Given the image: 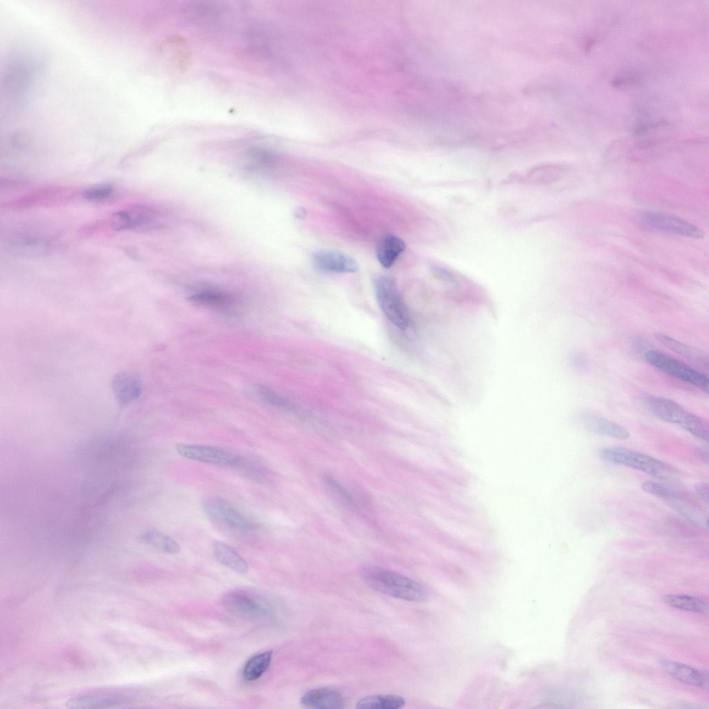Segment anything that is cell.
<instances>
[{"label": "cell", "instance_id": "ffe728a7", "mask_svg": "<svg viewBox=\"0 0 709 709\" xmlns=\"http://www.w3.org/2000/svg\"><path fill=\"white\" fill-rule=\"evenodd\" d=\"M189 298L195 303L216 308H227L235 303L234 298L228 293L215 289L194 292Z\"/></svg>", "mask_w": 709, "mask_h": 709}, {"label": "cell", "instance_id": "cb8c5ba5", "mask_svg": "<svg viewBox=\"0 0 709 709\" xmlns=\"http://www.w3.org/2000/svg\"><path fill=\"white\" fill-rule=\"evenodd\" d=\"M271 658V651H267L251 658L244 667V678L249 681L260 678L269 667Z\"/></svg>", "mask_w": 709, "mask_h": 709}, {"label": "cell", "instance_id": "9c48e42d", "mask_svg": "<svg viewBox=\"0 0 709 709\" xmlns=\"http://www.w3.org/2000/svg\"><path fill=\"white\" fill-rule=\"evenodd\" d=\"M224 607L234 615L249 620L265 618L266 608L251 598L240 593H227L222 598Z\"/></svg>", "mask_w": 709, "mask_h": 709}, {"label": "cell", "instance_id": "44dd1931", "mask_svg": "<svg viewBox=\"0 0 709 709\" xmlns=\"http://www.w3.org/2000/svg\"><path fill=\"white\" fill-rule=\"evenodd\" d=\"M405 705L403 697L393 694H378L364 697L356 703L358 709H399Z\"/></svg>", "mask_w": 709, "mask_h": 709}, {"label": "cell", "instance_id": "5bb4252c", "mask_svg": "<svg viewBox=\"0 0 709 709\" xmlns=\"http://www.w3.org/2000/svg\"><path fill=\"white\" fill-rule=\"evenodd\" d=\"M111 387L115 398L123 405L136 400L142 391L141 379L130 372L116 374L112 379Z\"/></svg>", "mask_w": 709, "mask_h": 709}, {"label": "cell", "instance_id": "2e32d148", "mask_svg": "<svg viewBox=\"0 0 709 709\" xmlns=\"http://www.w3.org/2000/svg\"><path fill=\"white\" fill-rule=\"evenodd\" d=\"M661 666L667 674L679 682L697 688L708 687V676L692 667L669 660H663Z\"/></svg>", "mask_w": 709, "mask_h": 709}, {"label": "cell", "instance_id": "d6986e66", "mask_svg": "<svg viewBox=\"0 0 709 709\" xmlns=\"http://www.w3.org/2000/svg\"><path fill=\"white\" fill-rule=\"evenodd\" d=\"M213 548L215 556L223 565L240 574L248 571L246 562L230 546L216 541Z\"/></svg>", "mask_w": 709, "mask_h": 709}, {"label": "cell", "instance_id": "e0dca14e", "mask_svg": "<svg viewBox=\"0 0 709 709\" xmlns=\"http://www.w3.org/2000/svg\"><path fill=\"white\" fill-rule=\"evenodd\" d=\"M405 243L401 238L395 235L386 234L380 239L377 244V259L382 266L389 268L405 250Z\"/></svg>", "mask_w": 709, "mask_h": 709}, {"label": "cell", "instance_id": "ac0fdd59", "mask_svg": "<svg viewBox=\"0 0 709 709\" xmlns=\"http://www.w3.org/2000/svg\"><path fill=\"white\" fill-rule=\"evenodd\" d=\"M656 339L665 347L670 349L674 352L684 357L689 360L699 364L702 367L708 368V355L702 350L685 344L671 336L663 334H657Z\"/></svg>", "mask_w": 709, "mask_h": 709}, {"label": "cell", "instance_id": "9a60e30c", "mask_svg": "<svg viewBox=\"0 0 709 709\" xmlns=\"http://www.w3.org/2000/svg\"><path fill=\"white\" fill-rule=\"evenodd\" d=\"M306 708L314 709H339L344 707L343 696L336 690L320 688L306 692L300 700Z\"/></svg>", "mask_w": 709, "mask_h": 709}, {"label": "cell", "instance_id": "277c9868", "mask_svg": "<svg viewBox=\"0 0 709 709\" xmlns=\"http://www.w3.org/2000/svg\"><path fill=\"white\" fill-rule=\"evenodd\" d=\"M377 303L387 318L397 327L404 330L409 323V315L395 281L386 276L374 280Z\"/></svg>", "mask_w": 709, "mask_h": 709}, {"label": "cell", "instance_id": "484cf974", "mask_svg": "<svg viewBox=\"0 0 709 709\" xmlns=\"http://www.w3.org/2000/svg\"><path fill=\"white\" fill-rule=\"evenodd\" d=\"M641 487L645 492L668 502L675 499L679 493L664 485L651 481L643 482Z\"/></svg>", "mask_w": 709, "mask_h": 709}, {"label": "cell", "instance_id": "f1b7e54d", "mask_svg": "<svg viewBox=\"0 0 709 709\" xmlns=\"http://www.w3.org/2000/svg\"><path fill=\"white\" fill-rule=\"evenodd\" d=\"M697 496L706 504L708 503V484L706 482H699L694 485Z\"/></svg>", "mask_w": 709, "mask_h": 709}, {"label": "cell", "instance_id": "83f0119b", "mask_svg": "<svg viewBox=\"0 0 709 709\" xmlns=\"http://www.w3.org/2000/svg\"><path fill=\"white\" fill-rule=\"evenodd\" d=\"M325 484L336 494L341 497L342 499L347 501L348 503H354L352 496L337 481H336L332 477H325Z\"/></svg>", "mask_w": 709, "mask_h": 709}, {"label": "cell", "instance_id": "f546056e", "mask_svg": "<svg viewBox=\"0 0 709 709\" xmlns=\"http://www.w3.org/2000/svg\"><path fill=\"white\" fill-rule=\"evenodd\" d=\"M696 456L703 463H705L707 465H708V453L707 450H704L700 448L697 449L696 450Z\"/></svg>", "mask_w": 709, "mask_h": 709}, {"label": "cell", "instance_id": "7c38bea8", "mask_svg": "<svg viewBox=\"0 0 709 709\" xmlns=\"http://www.w3.org/2000/svg\"><path fill=\"white\" fill-rule=\"evenodd\" d=\"M579 422L586 429L598 435L619 440L627 439L630 433L623 426L588 412L579 414Z\"/></svg>", "mask_w": 709, "mask_h": 709}, {"label": "cell", "instance_id": "4316f807", "mask_svg": "<svg viewBox=\"0 0 709 709\" xmlns=\"http://www.w3.org/2000/svg\"><path fill=\"white\" fill-rule=\"evenodd\" d=\"M114 188L111 185L103 184L95 186L85 190L82 196L84 199L91 201H100L109 198L114 192Z\"/></svg>", "mask_w": 709, "mask_h": 709}, {"label": "cell", "instance_id": "8992f818", "mask_svg": "<svg viewBox=\"0 0 709 709\" xmlns=\"http://www.w3.org/2000/svg\"><path fill=\"white\" fill-rule=\"evenodd\" d=\"M202 510L210 520L217 523L242 530L252 529L256 526L231 503L219 496H210L204 500Z\"/></svg>", "mask_w": 709, "mask_h": 709}, {"label": "cell", "instance_id": "5b68a950", "mask_svg": "<svg viewBox=\"0 0 709 709\" xmlns=\"http://www.w3.org/2000/svg\"><path fill=\"white\" fill-rule=\"evenodd\" d=\"M645 358L661 372L690 384L706 393H708V378L705 373L658 350L647 351Z\"/></svg>", "mask_w": 709, "mask_h": 709}, {"label": "cell", "instance_id": "7402d4cb", "mask_svg": "<svg viewBox=\"0 0 709 709\" xmlns=\"http://www.w3.org/2000/svg\"><path fill=\"white\" fill-rule=\"evenodd\" d=\"M669 606L681 610L706 613L708 610V602L701 598L687 595L670 594L663 597Z\"/></svg>", "mask_w": 709, "mask_h": 709}, {"label": "cell", "instance_id": "8fae6325", "mask_svg": "<svg viewBox=\"0 0 709 709\" xmlns=\"http://www.w3.org/2000/svg\"><path fill=\"white\" fill-rule=\"evenodd\" d=\"M313 263L321 271L333 273H354L357 262L349 255L334 251H320L313 256Z\"/></svg>", "mask_w": 709, "mask_h": 709}, {"label": "cell", "instance_id": "52a82bcc", "mask_svg": "<svg viewBox=\"0 0 709 709\" xmlns=\"http://www.w3.org/2000/svg\"><path fill=\"white\" fill-rule=\"evenodd\" d=\"M175 449L181 456L201 463L226 466H237L241 463L240 458L236 454L211 446L179 443L175 445Z\"/></svg>", "mask_w": 709, "mask_h": 709}, {"label": "cell", "instance_id": "6da1fadb", "mask_svg": "<svg viewBox=\"0 0 709 709\" xmlns=\"http://www.w3.org/2000/svg\"><path fill=\"white\" fill-rule=\"evenodd\" d=\"M361 577L371 589L391 597L410 602H422L427 597L420 583L394 571L376 566H366Z\"/></svg>", "mask_w": 709, "mask_h": 709}, {"label": "cell", "instance_id": "ba28073f", "mask_svg": "<svg viewBox=\"0 0 709 709\" xmlns=\"http://www.w3.org/2000/svg\"><path fill=\"white\" fill-rule=\"evenodd\" d=\"M642 219L647 225L661 231L694 238L704 236V233L697 226L668 214L647 212L643 215Z\"/></svg>", "mask_w": 709, "mask_h": 709}, {"label": "cell", "instance_id": "4fadbf2b", "mask_svg": "<svg viewBox=\"0 0 709 709\" xmlns=\"http://www.w3.org/2000/svg\"><path fill=\"white\" fill-rule=\"evenodd\" d=\"M130 697L118 694H86L71 697L65 702L69 708H107L129 704Z\"/></svg>", "mask_w": 709, "mask_h": 709}, {"label": "cell", "instance_id": "30bf717a", "mask_svg": "<svg viewBox=\"0 0 709 709\" xmlns=\"http://www.w3.org/2000/svg\"><path fill=\"white\" fill-rule=\"evenodd\" d=\"M160 225L156 213L145 208L121 210L114 215L112 226L115 230L135 228H154Z\"/></svg>", "mask_w": 709, "mask_h": 709}, {"label": "cell", "instance_id": "d4e9b609", "mask_svg": "<svg viewBox=\"0 0 709 709\" xmlns=\"http://www.w3.org/2000/svg\"><path fill=\"white\" fill-rule=\"evenodd\" d=\"M219 7L210 2L192 1L183 6V12L186 18L199 20L215 15Z\"/></svg>", "mask_w": 709, "mask_h": 709}, {"label": "cell", "instance_id": "3957f363", "mask_svg": "<svg viewBox=\"0 0 709 709\" xmlns=\"http://www.w3.org/2000/svg\"><path fill=\"white\" fill-rule=\"evenodd\" d=\"M600 458L643 472L661 480H672L675 469L670 465L644 453L622 447H608L599 451Z\"/></svg>", "mask_w": 709, "mask_h": 709}, {"label": "cell", "instance_id": "7a4b0ae2", "mask_svg": "<svg viewBox=\"0 0 709 709\" xmlns=\"http://www.w3.org/2000/svg\"><path fill=\"white\" fill-rule=\"evenodd\" d=\"M640 404L655 417L676 424L694 437L708 442L709 427L703 418L689 412L677 402L667 398L645 395L638 399Z\"/></svg>", "mask_w": 709, "mask_h": 709}, {"label": "cell", "instance_id": "603a6c76", "mask_svg": "<svg viewBox=\"0 0 709 709\" xmlns=\"http://www.w3.org/2000/svg\"><path fill=\"white\" fill-rule=\"evenodd\" d=\"M140 539L143 543L167 554L174 555L180 550L179 545L175 540L170 536L156 530H149L143 532L140 536Z\"/></svg>", "mask_w": 709, "mask_h": 709}]
</instances>
